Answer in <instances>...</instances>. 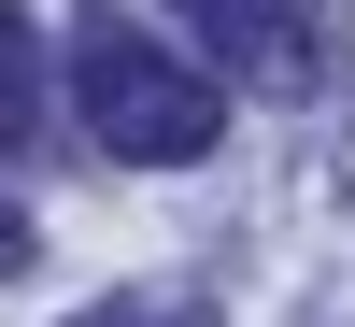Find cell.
Masks as SVG:
<instances>
[{
	"instance_id": "obj_1",
	"label": "cell",
	"mask_w": 355,
	"mask_h": 327,
	"mask_svg": "<svg viewBox=\"0 0 355 327\" xmlns=\"http://www.w3.org/2000/svg\"><path fill=\"white\" fill-rule=\"evenodd\" d=\"M71 114H85V142H114V157H142V171H199L227 142V85L199 72V57H171L157 28H128V15L71 28Z\"/></svg>"
},
{
	"instance_id": "obj_2",
	"label": "cell",
	"mask_w": 355,
	"mask_h": 327,
	"mask_svg": "<svg viewBox=\"0 0 355 327\" xmlns=\"http://www.w3.org/2000/svg\"><path fill=\"white\" fill-rule=\"evenodd\" d=\"M199 57H214L227 85H270V100H299L313 72H327V43H313V0H185Z\"/></svg>"
},
{
	"instance_id": "obj_3",
	"label": "cell",
	"mask_w": 355,
	"mask_h": 327,
	"mask_svg": "<svg viewBox=\"0 0 355 327\" xmlns=\"http://www.w3.org/2000/svg\"><path fill=\"white\" fill-rule=\"evenodd\" d=\"M43 128V28L0 0V142H28Z\"/></svg>"
},
{
	"instance_id": "obj_4",
	"label": "cell",
	"mask_w": 355,
	"mask_h": 327,
	"mask_svg": "<svg viewBox=\"0 0 355 327\" xmlns=\"http://www.w3.org/2000/svg\"><path fill=\"white\" fill-rule=\"evenodd\" d=\"M71 327H214V299L199 285H128V299H85Z\"/></svg>"
},
{
	"instance_id": "obj_5",
	"label": "cell",
	"mask_w": 355,
	"mask_h": 327,
	"mask_svg": "<svg viewBox=\"0 0 355 327\" xmlns=\"http://www.w3.org/2000/svg\"><path fill=\"white\" fill-rule=\"evenodd\" d=\"M28 256H43V242H28V214H15V199H0V285H15Z\"/></svg>"
}]
</instances>
